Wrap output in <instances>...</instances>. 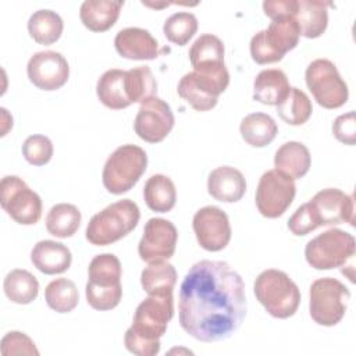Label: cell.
<instances>
[{
  "mask_svg": "<svg viewBox=\"0 0 356 356\" xmlns=\"http://www.w3.org/2000/svg\"><path fill=\"white\" fill-rule=\"evenodd\" d=\"M147 167L146 152L136 145L117 147L106 160L102 181L113 195H121L134 188Z\"/></svg>",
  "mask_w": 356,
  "mask_h": 356,
  "instance_id": "obj_7",
  "label": "cell"
},
{
  "mask_svg": "<svg viewBox=\"0 0 356 356\" xmlns=\"http://www.w3.org/2000/svg\"><path fill=\"white\" fill-rule=\"evenodd\" d=\"M313 111L309 96L299 88H291L286 97L277 106V113L289 125L305 124Z\"/></svg>",
  "mask_w": 356,
  "mask_h": 356,
  "instance_id": "obj_33",
  "label": "cell"
},
{
  "mask_svg": "<svg viewBox=\"0 0 356 356\" xmlns=\"http://www.w3.org/2000/svg\"><path fill=\"white\" fill-rule=\"evenodd\" d=\"M355 238L339 228H331L310 239L305 248L306 261L316 270L343 267L355 256Z\"/></svg>",
  "mask_w": 356,
  "mask_h": 356,
  "instance_id": "obj_8",
  "label": "cell"
},
{
  "mask_svg": "<svg viewBox=\"0 0 356 356\" xmlns=\"http://www.w3.org/2000/svg\"><path fill=\"white\" fill-rule=\"evenodd\" d=\"M0 204L21 225H33L42 217V199L22 178L6 175L0 182Z\"/></svg>",
  "mask_w": 356,
  "mask_h": 356,
  "instance_id": "obj_11",
  "label": "cell"
},
{
  "mask_svg": "<svg viewBox=\"0 0 356 356\" xmlns=\"http://www.w3.org/2000/svg\"><path fill=\"white\" fill-rule=\"evenodd\" d=\"M317 227H330L348 222L355 225V202L352 195H346L337 188L318 191L307 202Z\"/></svg>",
  "mask_w": 356,
  "mask_h": 356,
  "instance_id": "obj_13",
  "label": "cell"
},
{
  "mask_svg": "<svg viewBox=\"0 0 356 356\" xmlns=\"http://www.w3.org/2000/svg\"><path fill=\"white\" fill-rule=\"evenodd\" d=\"M305 78L314 100L324 108H338L348 102V85L331 60L316 58L312 61L306 68Z\"/></svg>",
  "mask_w": 356,
  "mask_h": 356,
  "instance_id": "obj_10",
  "label": "cell"
},
{
  "mask_svg": "<svg viewBox=\"0 0 356 356\" xmlns=\"http://www.w3.org/2000/svg\"><path fill=\"white\" fill-rule=\"evenodd\" d=\"M334 136L343 145L353 146L356 143V118L355 111L341 114L332 124Z\"/></svg>",
  "mask_w": 356,
  "mask_h": 356,
  "instance_id": "obj_41",
  "label": "cell"
},
{
  "mask_svg": "<svg viewBox=\"0 0 356 356\" xmlns=\"http://www.w3.org/2000/svg\"><path fill=\"white\" fill-rule=\"evenodd\" d=\"M26 74L36 88L42 90H56L67 83L70 65L61 53L43 50L29 58Z\"/></svg>",
  "mask_w": 356,
  "mask_h": 356,
  "instance_id": "obj_17",
  "label": "cell"
},
{
  "mask_svg": "<svg viewBox=\"0 0 356 356\" xmlns=\"http://www.w3.org/2000/svg\"><path fill=\"white\" fill-rule=\"evenodd\" d=\"M177 90H178V95L186 100L196 111H209L211 110L213 107H216L218 99H214V97H210L207 96L204 92H202L195 83L191 79V75L189 72L185 74L179 82H178V86H177Z\"/></svg>",
  "mask_w": 356,
  "mask_h": 356,
  "instance_id": "obj_38",
  "label": "cell"
},
{
  "mask_svg": "<svg viewBox=\"0 0 356 356\" xmlns=\"http://www.w3.org/2000/svg\"><path fill=\"white\" fill-rule=\"evenodd\" d=\"M296 195L295 179L274 168L266 171L257 184L256 207L263 217L277 218L292 204Z\"/></svg>",
  "mask_w": 356,
  "mask_h": 356,
  "instance_id": "obj_12",
  "label": "cell"
},
{
  "mask_svg": "<svg viewBox=\"0 0 356 356\" xmlns=\"http://www.w3.org/2000/svg\"><path fill=\"white\" fill-rule=\"evenodd\" d=\"M197 243L207 252H220L231 241V225L228 216L217 206L199 209L192 220Z\"/></svg>",
  "mask_w": 356,
  "mask_h": 356,
  "instance_id": "obj_16",
  "label": "cell"
},
{
  "mask_svg": "<svg viewBox=\"0 0 356 356\" xmlns=\"http://www.w3.org/2000/svg\"><path fill=\"white\" fill-rule=\"evenodd\" d=\"M143 197L150 210L167 213L175 206L177 189L170 177L154 174L147 178L143 186Z\"/></svg>",
  "mask_w": 356,
  "mask_h": 356,
  "instance_id": "obj_27",
  "label": "cell"
},
{
  "mask_svg": "<svg viewBox=\"0 0 356 356\" xmlns=\"http://www.w3.org/2000/svg\"><path fill=\"white\" fill-rule=\"evenodd\" d=\"M207 191L218 202L235 203L246 192V179L239 170L231 165H221L209 174Z\"/></svg>",
  "mask_w": 356,
  "mask_h": 356,
  "instance_id": "obj_19",
  "label": "cell"
},
{
  "mask_svg": "<svg viewBox=\"0 0 356 356\" xmlns=\"http://www.w3.org/2000/svg\"><path fill=\"white\" fill-rule=\"evenodd\" d=\"M300 31L293 15H281L271 19L266 29L259 31L250 39V56L257 64H270L296 47Z\"/></svg>",
  "mask_w": 356,
  "mask_h": 356,
  "instance_id": "obj_6",
  "label": "cell"
},
{
  "mask_svg": "<svg viewBox=\"0 0 356 356\" xmlns=\"http://www.w3.org/2000/svg\"><path fill=\"white\" fill-rule=\"evenodd\" d=\"M174 122L175 118L168 103L153 96L140 103L134 121V129L145 142L157 143L171 132Z\"/></svg>",
  "mask_w": 356,
  "mask_h": 356,
  "instance_id": "obj_15",
  "label": "cell"
},
{
  "mask_svg": "<svg viewBox=\"0 0 356 356\" xmlns=\"http://www.w3.org/2000/svg\"><path fill=\"white\" fill-rule=\"evenodd\" d=\"M178 313L182 330L197 341L229 338L246 316L242 277L225 261L195 263L181 282Z\"/></svg>",
  "mask_w": 356,
  "mask_h": 356,
  "instance_id": "obj_1",
  "label": "cell"
},
{
  "mask_svg": "<svg viewBox=\"0 0 356 356\" xmlns=\"http://www.w3.org/2000/svg\"><path fill=\"white\" fill-rule=\"evenodd\" d=\"M177 282L175 267L165 261L149 263L140 274V284L147 295H170Z\"/></svg>",
  "mask_w": 356,
  "mask_h": 356,
  "instance_id": "obj_28",
  "label": "cell"
},
{
  "mask_svg": "<svg viewBox=\"0 0 356 356\" xmlns=\"http://www.w3.org/2000/svg\"><path fill=\"white\" fill-rule=\"evenodd\" d=\"M174 316V298L170 295H149L134 314L132 325L124 335L125 348L138 356H154L160 352V338Z\"/></svg>",
  "mask_w": 356,
  "mask_h": 356,
  "instance_id": "obj_2",
  "label": "cell"
},
{
  "mask_svg": "<svg viewBox=\"0 0 356 356\" xmlns=\"http://www.w3.org/2000/svg\"><path fill=\"white\" fill-rule=\"evenodd\" d=\"M312 156L309 149L296 140L285 142L278 147L274 156V165L277 170L285 172L293 179H299L309 172Z\"/></svg>",
  "mask_w": 356,
  "mask_h": 356,
  "instance_id": "obj_25",
  "label": "cell"
},
{
  "mask_svg": "<svg viewBox=\"0 0 356 356\" xmlns=\"http://www.w3.org/2000/svg\"><path fill=\"white\" fill-rule=\"evenodd\" d=\"M114 46L117 53L128 60H154L160 53L159 43L152 33L138 26L118 31Z\"/></svg>",
  "mask_w": 356,
  "mask_h": 356,
  "instance_id": "obj_18",
  "label": "cell"
},
{
  "mask_svg": "<svg viewBox=\"0 0 356 356\" xmlns=\"http://www.w3.org/2000/svg\"><path fill=\"white\" fill-rule=\"evenodd\" d=\"M64 22L53 10H38L28 19V32L31 38L40 44L57 42L63 33Z\"/></svg>",
  "mask_w": 356,
  "mask_h": 356,
  "instance_id": "obj_30",
  "label": "cell"
},
{
  "mask_svg": "<svg viewBox=\"0 0 356 356\" xmlns=\"http://www.w3.org/2000/svg\"><path fill=\"white\" fill-rule=\"evenodd\" d=\"M289 89L288 76L282 70H263L254 78L253 99L267 106H278L286 97Z\"/></svg>",
  "mask_w": 356,
  "mask_h": 356,
  "instance_id": "obj_23",
  "label": "cell"
},
{
  "mask_svg": "<svg viewBox=\"0 0 356 356\" xmlns=\"http://www.w3.org/2000/svg\"><path fill=\"white\" fill-rule=\"evenodd\" d=\"M44 300L57 313L72 312L79 300L75 282L68 278L53 280L44 289Z\"/></svg>",
  "mask_w": 356,
  "mask_h": 356,
  "instance_id": "obj_32",
  "label": "cell"
},
{
  "mask_svg": "<svg viewBox=\"0 0 356 356\" xmlns=\"http://www.w3.org/2000/svg\"><path fill=\"white\" fill-rule=\"evenodd\" d=\"M22 156L32 165H44L53 156V143L44 135H31L22 143Z\"/></svg>",
  "mask_w": 356,
  "mask_h": 356,
  "instance_id": "obj_37",
  "label": "cell"
},
{
  "mask_svg": "<svg viewBox=\"0 0 356 356\" xmlns=\"http://www.w3.org/2000/svg\"><path fill=\"white\" fill-rule=\"evenodd\" d=\"M127 92L131 103H143L156 96L157 82L147 65H140L127 71Z\"/></svg>",
  "mask_w": 356,
  "mask_h": 356,
  "instance_id": "obj_34",
  "label": "cell"
},
{
  "mask_svg": "<svg viewBox=\"0 0 356 356\" xmlns=\"http://www.w3.org/2000/svg\"><path fill=\"white\" fill-rule=\"evenodd\" d=\"M197 31V19L195 14L188 11H179L171 14L163 26L165 38L178 44L185 46Z\"/></svg>",
  "mask_w": 356,
  "mask_h": 356,
  "instance_id": "obj_35",
  "label": "cell"
},
{
  "mask_svg": "<svg viewBox=\"0 0 356 356\" xmlns=\"http://www.w3.org/2000/svg\"><path fill=\"white\" fill-rule=\"evenodd\" d=\"M121 274L120 259L113 253H102L90 260L85 295L92 309L104 312L118 306L122 298Z\"/></svg>",
  "mask_w": 356,
  "mask_h": 356,
  "instance_id": "obj_3",
  "label": "cell"
},
{
  "mask_svg": "<svg viewBox=\"0 0 356 356\" xmlns=\"http://www.w3.org/2000/svg\"><path fill=\"white\" fill-rule=\"evenodd\" d=\"M140 211L131 199H122L96 213L88 222L85 236L96 246L111 245L127 236L139 222Z\"/></svg>",
  "mask_w": 356,
  "mask_h": 356,
  "instance_id": "obj_4",
  "label": "cell"
},
{
  "mask_svg": "<svg viewBox=\"0 0 356 356\" xmlns=\"http://www.w3.org/2000/svg\"><path fill=\"white\" fill-rule=\"evenodd\" d=\"M224 43L222 40L213 33L200 35L189 49V60L192 67L213 63V61H224Z\"/></svg>",
  "mask_w": 356,
  "mask_h": 356,
  "instance_id": "obj_36",
  "label": "cell"
},
{
  "mask_svg": "<svg viewBox=\"0 0 356 356\" xmlns=\"http://www.w3.org/2000/svg\"><path fill=\"white\" fill-rule=\"evenodd\" d=\"M243 140L253 147H264L277 136V122L266 113L248 114L239 127Z\"/></svg>",
  "mask_w": 356,
  "mask_h": 356,
  "instance_id": "obj_26",
  "label": "cell"
},
{
  "mask_svg": "<svg viewBox=\"0 0 356 356\" xmlns=\"http://www.w3.org/2000/svg\"><path fill=\"white\" fill-rule=\"evenodd\" d=\"M6 296L17 305H28L38 298L39 282L36 277L24 268L11 270L3 282Z\"/></svg>",
  "mask_w": 356,
  "mask_h": 356,
  "instance_id": "obj_29",
  "label": "cell"
},
{
  "mask_svg": "<svg viewBox=\"0 0 356 356\" xmlns=\"http://www.w3.org/2000/svg\"><path fill=\"white\" fill-rule=\"evenodd\" d=\"M178 241L175 225L165 218L147 220L138 245V254L146 263L165 261L172 257Z\"/></svg>",
  "mask_w": 356,
  "mask_h": 356,
  "instance_id": "obj_14",
  "label": "cell"
},
{
  "mask_svg": "<svg viewBox=\"0 0 356 356\" xmlns=\"http://www.w3.org/2000/svg\"><path fill=\"white\" fill-rule=\"evenodd\" d=\"M288 228L289 231L296 236L307 235L309 232L314 231L317 227L313 214L310 211V207L307 203L299 206L296 211L289 217L288 220Z\"/></svg>",
  "mask_w": 356,
  "mask_h": 356,
  "instance_id": "obj_40",
  "label": "cell"
},
{
  "mask_svg": "<svg viewBox=\"0 0 356 356\" xmlns=\"http://www.w3.org/2000/svg\"><path fill=\"white\" fill-rule=\"evenodd\" d=\"M32 264L43 274L54 275L67 271L71 266V250L61 242L39 241L31 252Z\"/></svg>",
  "mask_w": 356,
  "mask_h": 356,
  "instance_id": "obj_20",
  "label": "cell"
},
{
  "mask_svg": "<svg viewBox=\"0 0 356 356\" xmlns=\"http://www.w3.org/2000/svg\"><path fill=\"white\" fill-rule=\"evenodd\" d=\"M81 220V211L75 204L58 203L46 216V229L53 236L70 238L78 231Z\"/></svg>",
  "mask_w": 356,
  "mask_h": 356,
  "instance_id": "obj_31",
  "label": "cell"
},
{
  "mask_svg": "<svg viewBox=\"0 0 356 356\" xmlns=\"http://www.w3.org/2000/svg\"><path fill=\"white\" fill-rule=\"evenodd\" d=\"M96 95L106 107L113 110L131 106L127 92V71L111 68L103 72L96 85Z\"/></svg>",
  "mask_w": 356,
  "mask_h": 356,
  "instance_id": "obj_24",
  "label": "cell"
},
{
  "mask_svg": "<svg viewBox=\"0 0 356 356\" xmlns=\"http://www.w3.org/2000/svg\"><path fill=\"white\" fill-rule=\"evenodd\" d=\"M256 299L275 318L292 317L300 303V291L289 275L277 268L261 271L254 280Z\"/></svg>",
  "mask_w": 356,
  "mask_h": 356,
  "instance_id": "obj_5",
  "label": "cell"
},
{
  "mask_svg": "<svg viewBox=\"0 0 356 356\" xmlns=\"http://www.w3.org/2000/svg\"><path fill=\"white\" fill-rule=\"evenodd\" d=\"M263 10L271 19L281 15H293L296 10V0H266L263 1Z\"/></svg>",
  "mask_w": 356,
  "mask_h": 356,
  "instance_id": "obj_42",
  "label": "cell"
},
{
  "mask_svg": "<svg viewBox=\"0 0 356 356\" xmlns=\"http://www.w3.org/2000/svg\"><path fill=\"white\" fill-rule=\"evenodd\" d=\"M1 355H39V350L35 346V342L24 332L10 331L1 339Z\"/></svg>",
  "mask_w": 356,
  "mask_h": 356,
  "instance_id": "obj_39",
  "label": "cell"
},
{
  "mask_svg": "<svg viewBox=\"0 0 356 356\" xmlns=\"http://www.w3.org/2000/svg\"><path fill=\"white\" fill-rule=\"evenodd\" d=\"M331 3L320 0H296L293 18L298 22L300 35L307 39L318 38L328 25V7Z\"/></svg>",
  "mask_w": 356,
  "mask_h": 356,
  "instance_id": "obj_21",
  "label": "cell"
},
{
  "mask_svg": "<svg viewBox=\"0 0 356 356\" xmlns=\"http://www.w3.org/2000/svg\"><path fill=\"white\" fill-rule=\"evenodd\" d=\"M349 299V289L337 278H317L310 285V317L318 325H337L346 313Z\"/></svg>",
  "mask_w": 356,
  "mask_h": 356,
  "instance_id": "obj_9",
  "label": "cell"
},
{
  "mask_svg": "<svg viewBox=\"0 0 356 356\" xmlns=\"http://www.w3.org/2000/svg\"><path fill=\"white\" fill-rule=\"evenodd\" d=\"M122 6L121 0H85L79 8V18L89 31L104 32L117 22Z\"/></svg>",
  "mask_w": 356,
  "mask_h": 356,
  "instance_id": "obj_22",
  "label": "cell"
}]
</instances>
